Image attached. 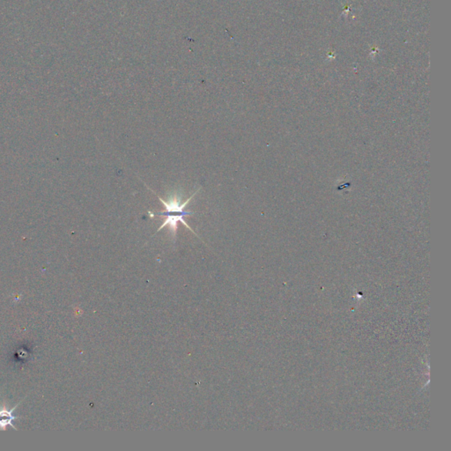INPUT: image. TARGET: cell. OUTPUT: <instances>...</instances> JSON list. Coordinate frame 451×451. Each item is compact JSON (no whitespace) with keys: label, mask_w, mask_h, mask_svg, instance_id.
<instances>
[{"label":"cell","mask_w":451,"mask_h":451,"mask_svg":"<svg viewBox=\"0 0 451 451\" xmlns=\"http://www.w3.org/2000/svg\"><path fill=\"white\" fill-rule=\"evenodd\" d=\"M200 190H201V187H199V188L183 203L181 202L182 197L180 196L179 192H174L167 201L158 196L159 199L165 207V211L156 213V215L150 211L148 212L151 218L165 216L163 217L165 220H163L162 225L160 227L158 230H157V233L165 229L166 226H168L172 236L176 237L177 228H178V223L181 222L190 230V231H192L197 235L194 230H192L188 225V223L185 222V217L195 215L194 212L186 211V206L189 205L190 202L192 201V199L194 198L197 193H198Z\"/></svg>","instance_id":"cell-1"},{"label":"cell","mask_w":451,"mask_h":451,"mask_svg":"<svg viewBox=\"0 0 451 451\" xmlns=\"http://www.w3.org/2000/svg\"><path fill=\"white\" fill-rule=\"evenodd\" d=\"M16 407H17V406L11 411H8L6 408H0V429L6 430V427L8 425L12 426L13 429H15V425H13L12 422L13 420L17 419V417L13 416L12 413L15 410Z\"/></svg>","instance_id":"cell-2"}]
</instances>
